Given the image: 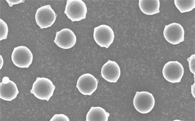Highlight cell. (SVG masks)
<instances>
[{"label":"cell","instance_id":"6da1fadb","mask_svg":"<svg viewBox=\"0 0 195 121\" xmlns=\"http://www.w3.org/2000/svg\"><path fill=\"white\" fill-rule=\"evenodd\" d=\"M55 88L50 80L38 77L33 84L30 92L38 99L48 101L53 95Z\"/></svg>","mask_w":195,"mask_h":121},{"label":"cell","instance_id":"7a4b0ae2","mask_svg":"<svg viewBox=\"0 0 195 121\" xmlns=\"http://www.w3.org/2000/svg\"><path fill=\"white\" fill-rule=\"evenodd\" d=\"M87 8L81 0L67 1L64 13L72 22L79 21L86 18Z\"/></svg>","mask_w":195,"mask_h":121},{"label":"cell","instance_id":"3957f363","mask_svg":"<svg viewBox=\"0 0 195 121\" xmlns=\"http://www.w3.org/2000/svg\"><path fill=\"white\" fill-rule=\"evenodd\" d=\"M136 110L142 114L150 112L154 108L155 100L152 94L147 92H137L133 100Z\"/></svg>","mask_w":195,"mask_h":121},{"label":"cell","instance_id":"277c9868","mask_svg":"<svg viewBox=\"0 0 195 121\" xmlns=\"http://www.w3.org/2000/svg\"><path fill=\"white\" fill-rule=\"evenodd\" d=\"M184 67L177 61H169L164 66L162 73L164 78L172 83L180 82L184 74Z\"/></svg>","mask_w":195,"mask_h":121},{"label":"cell","instance_id":"5b68a950","mask_svg":"<svg viewBox=\"0 0 195 121\" xmlns=\"http://www.w3.org/2000/svg\"><path fill=\"white\" fill-rule=\"evenodd\" d=\"M11 58L13 63L17 66L27 68L32 63L33 56L29 48L21 46L14 48Z\"/></svg>","mask_w":195,"mask_h":121},{"label":"cell","instance_id":"8992f818","mask_svg":"<svg viewBox=\"0 0 195 121\" xmlns=\"http://www.w3.org/2000/svg\"><path fill=\"white\" fill-rule=\"evenodd\" d=\"M57 15L50 5H46L39 8L35 15L37 24L41 29L51 27L54 23Z\"/></svg>","mask_w":195,"mask_h":121},{"label":"cell","instance_id":"52a82bcc","mask_svg":"<svg viewBox=\"0 0 195 121\" xmlns=\"http://www.w3.org/2000/svg\"><path fill=\"white\" fill-rule=\"evenodd\" d=\"M114 37L113 30L108 25H101L94 28V39L101 47L108 48L112 43Z\"/></svg>","mask_w":195,"mask_h":121},{"label":"cell","instance_id":"ba28073f","mask_svg":"<svg viewBox=\"0 0 195 121\" xmlns=\"http://www.w3.org/2000/svg\"><path fill=\"white\" fill-rule=\"evenodd\" d=\"M184 34L183 27L180 24L175 22L166 25L163 31L164 36L166 39L174 45L184 41Z\"/></svg>","mask_w":195,"mask_h":121},{"label":"cell","instance_id":"9c48e42d","mask_svg":"<svg viewBox=\"0 0 195 121\" xmlns=\"http://www.w3.org/2000/svg\"><path fill=\"white\" fill-rule=\"evenodd\" d=\"M98 81L93 75L86 73L78 78L76 85L79 91L85 95H90L97 89Z\"/></svg>","mask_w":195,"mask_h":121},{"label":"cell","instance_id":"30bf717a","mask_svg":"<svg viewBox=\"0 0 195 121\" xmlns=\"http://www.w3.org/2000/svg\"><path fill=\"white\" fill-rule=\"evenodd\" d=\"M76 40L73 32L69 28H64L56 32L54 42L59 47L67 49L73 47Z\"/></svg>","mask_w":195,"mask_h":121},{"label":"cell","instance_id":"8fae6325","mask_svg":"<svg viewBox=\"0 0 195 121\" xmlns=\"http://www.w3.org/2000/svg\"><path fill=\"white\" fill-rule=\"evenodd\" d=\"M0 98L11 101L16 98L19 93L16 84L7 76L4 77L0 83Z\"/></svg>","mask_w":195,"mask_h":121},{"label":"cell","instance_id":"7c38bea8","mask_svg":"<svg viewBox=\"0 0 195 121\" xmlns=\"http://www.w3.org/2000/svg\"><path fill=\"white\" fill-rule=\"evenodd\" d=\"M102 77L110 83H116L120 75V70L115 61L108 60L102 67L101 69Z\"/></svg>","mask_w":195,"mask_h":121},{"label":"cell","instance_id":"4fadbf2b","mask_svg":"<svg viewBox=\"0 0 195 121\" xmlns=\"http://www.w3.org/2000/svg\"><path fill=\"white\" fill-rule=\"evenodd\" d=\"M139 1L140 9L145 14L151 15L159 12L160 2L159 0H140Z\"/></svg>","mask_w":195,"mask_h":121},{"label":"cell","instance_id":"5bb4252c","mask_svg":"<svg viewBox=\"0 0 195 121\" xmlns=\"http://www.w3.org/2000/svg\"><path fill=\"white\" fill-rule=\"evenodd\" d=\"M110 114L105 110L100 107H92L86 117V121H107Z\"/></svg>","mask_w":195,"mask_h":121},{"label":"cell","instance_id":"9a60e30c","mask_svg":"<svg viewBox=\"0 0 195 121\" xmlns=\"http://www.w3.org/2000/svg\"><path fill=\"white\" fill-rule=\"evenodd\" d=\"M174 4L181 13L190 11L195 7V0H174Z\"/></svg>","mask_w":195,"mask_h":121},{"label":"cell","instance_id":"2e32d148","mask_svg":"<svg viewBox=\"0 0 195 121\" xmlns=\"http://www.w3.org/2000/svg\"><path fill=\"white\" fill-rule=\"evenodd\" d=\"M0 20V40L6 39L7 37L8 32V26L6 23L1 19Z\"/></svg>","mask_w":195,"mask_h":121},{"label":"cell","instance_id":"e0dca14e","mask_svg":"<svg viewBox=\"0 0 195 121\" xmlns=\"http://www.w3.org/2000/svg\"><path fill=\"white\" fill-rule=\"evenodd\" d=\"M195 54L192 55L187 59L188 62L189 69L190 72L194 75L195 78Z\"/></svg>","mask_w":195,"mask_h":121},{"label":"cell","instance_id":"ac0fdd59","mask_svg":"<svg viewBox=\"0 0 195 121\" xmlns=\"http://www.w3.org/2000/svg\"><path fill=\"white\" fill-rule=\"evenodd\" d=\"M50 121H69L68 117L63 114H55L50 119Z\"/></svg>","mask_w":195,"mask_h":121},{"label":"cell","instance_id":"d6986e66","mask_svg":"<svg viewBox=\"0 0 195 121\" xmlns=\"http://www.w3.org/2000/svg\"><path fill=\"white\" fill-rule=\"evenodd\" d=\"M10 6L12 7L13 5L17 4L24 2V0H6Z\"/></svg>","mask_w":195,"mask_h":121},{"label":"cell","instance_id":"ffe728a7","mask_svg":"<svg viewBox=\"0 0 195 121\" xmlns=\"http://www.w3.org/2000/svg\"><path fill=\"white\" fill-rule=\"evenodd\" d=\"M191 91L192 94L194 97L195 98V83L194 84L191 86Z\"/></svg>","mask_w":195,"mask_h":121}]
</instances>
